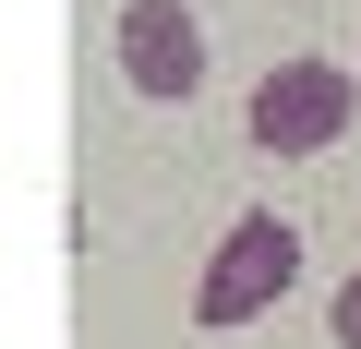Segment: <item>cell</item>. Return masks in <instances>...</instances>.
Wrapping results in <instances>:
<instances>
[{"label": "cell", "mask_w": 361, "mask_h": 349, "mask_svg": "<svg viewBox=\"0 0 361 349\" xmlns=\"http://www.w3.org/2000/svg\"><path fill=\"white\" fill-rule=\"evenodd\" d=\"M289 277H301V229L253 205V217L217 229V253H205V277H193V313H205V325H253Z\"/></svg>", "instance_id": "cell-1"}, {"label": "cell", "mask_w": 361, "mask_h": 349, "mask_svg": "<svg viewBox=\"0 0 361 349\" xmlns=\"http://www.w3.org/2000/svg\"><path fill=\"white\" fill-rule=\"evenodd\" d=\"M121 85L133 97H193L205 85V25L180 0H121Z\"/></svg>", "instance_id": "cell-3"}, {"label": "cell", "mask_w": 361, "mask_h": 349, "mask_svg": "<svg viewBox=\"0 0 361 349\" xmlns=\"http://www.w3.org/2000/svg\"><path fill=\"white\" fill-rule=\"evenodd\" d=\"M337 349H361V277L337 289Z\"/></svg>", "instance_id": "cell-4"}, {"label": "cell", "mask_w": 361, "mask_h": 349, "mask_svg": "<svg viewBox=\"0 0 361 349\" xmlns=\"http://www.w3.org/2000/svg\"><path fill=\"white\" fill-rule=\"evenodd\" d=\"M349 121H361V73H337V61H277L253 85V145L265 157H325Z\"/></svg>", "instance_id": "cell-2"}]
</instances>
